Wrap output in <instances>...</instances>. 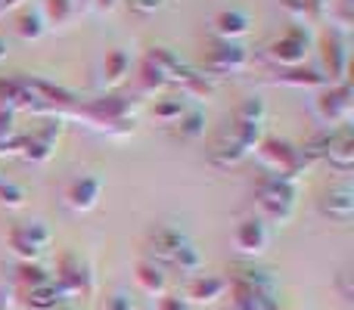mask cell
<instances>
[{
    "label": "cell",
    "mask_w": 354,
    "mask_h": 310,
    "mask_svg": "<svg viewBox=\"0 0 354 310\" xmlns=\"http://www.w3.org/2000/svg\"><path fill=\"white\" fill-rule=\"evenodd\" d=\"M255 199L261 214L258 217L274 220V224H286L295 211V199H299V186L295 180L280 174H261L255 183Z\"/></svg>",
    "instance_id": "obj_1"
},
{
    "label": "cell",
    "mask_w": 354,
    "mask_h": 310,
    "mask_svg": "<svg viewBox=\"0 0 354 310\" xmlns=\"http://www.w3.org/2000/svg\"><path fill=\"white\" fill-rule=\"evenodd\" d=\"M134 112H137V99L131 97H103L93 103L75 109V115H84L93 128L109 130V134H131L134 130Z\"/></svg>",
    "instance_id": "obj_2"
},
{
    "label": "cell",
    "mask_w": 354,
    "mask_h": 310,
    "mask_svg": "<svg viewBox=\"0 0 354 310\" xmlns=\"http://www.w3.org/2000/svg\"><path fill=\"white\" fill-rule=\"evenodd\" d=\"M255 153L261 155V162L270 168V174L289 177V180H295L308 164L305 158H301L299 146H292V143H286V140H277V137H264Z\"/></svg>",
    "instance_id": "obj_3"
},
{
    "label": "cell",
    "mask_w": 354,
    "mask_h": 310,
    "mask_svg": "<svg viewBox=\"0 0 354 310\" xmlns=\"http://www.w3.org/2000/svg\"><path fill=\"white\" fill-rule=\"evenodd\" d=\"M50 239H53V233H50V226L44 224V220L16 224V226H10V233H6L10 249L16 251L22 261H35L37 255H44V249L50 245Z\"/></svg>",
    "instance_id": "obj_4"
},
{
    "label": "cell",
    "mask_w": 354,
    "mask_h": 310,
    "mask_svg": "<svg viewBox=\"0 0 354 310\" xmlns=\"http://www.w3.org/2000/svg\"><path fill=\"white\" fill-rule=\"evenodd\" d=\"M308 47H311V31H308L305 25H295V28H289L283 37L268 43V59L277 62L280 68H295L305 62Z\"/></svg>",
    "instance_id": "obj_5"
},
{
    "label": "cell",
    "mask_w": 354,
    "mask_h": 310,
    "mask_svg": "<svg viewBox=\"0 0 354 310\" xmlns=\"http://www.w3.org/2000/svg\"><path fill=\"white\" fill-rule=\"evenodd\" d=\"M245 62H249V53H245L243 43L214 41L212 50L205 53V68H202V72L212 75V78H218V75H236L245 68Z\"/></svg>",
    "instance_id": "obj_6"
},
{
    "label": "cell",
    "mask_w": 354,
    "mask_h": 310,
    "mask_svg": "<svg viewBox=\"0 0 354 310\" xmlns=\"http://www.w3.org/2000/svg\"><path fill=\"white\" fill-rule=\"evenodd\" d=\"M56 286L68 295H91L93 292V273L75 251H66L56 267Z\"/></svg>",
    "instance_id": "obj_7"
},
{
    "label": "cell",
    "mask_w": 354,
    "mask_h": 310,
    "mask_svg": "<svg viewBox=\"0 0 354 310\" xmlns=\"http://www.w3.org/2000/svg\"><path fill=\"white\" fill-rule=\"evenodd\" d=\"M233 242H236V249L243 251V255H249V258L264 255V251L270 249V226H268V220H264V217L239 220L236 233H233Z\"/></svg>",
    "instance_id": "obj_8"
},
{
    "label": "cell",
    "mask_w": 354,
    "mask_h": 310,
    "mask_svg": "<svg viewBox=\"0 0 354 310\" xmlns=\"http://www.w3.org/2000/svg\"><path fill=\"white\" fill-rule=\"evenodd\" d=\"M187 233L177 230L171 224H159L153 233H149V261L156 264H174L177 251L187 245Z\"/></svg>",
    "instance_id": "obj_9"
},
{
    "label": "cell",
    "mask_w": 354,
    "mask_h": 310,
    "mask_svg": "<svg viewBox=\"0 0 354 310\" xmlns=\"http://www.w3.org/2000/svg\"><path fill=\"white\" fill-rule=\"evenodd\" d=\"M59 130H62L59 122H50V124H44L37 134L22 137V143H19V153H22L25 162H35V164L50 162V158H53V153H56V140H59Z\"/></svg>",
    "instance_id": "obj_10"
},
{
    "label": "cell",
    "mask_w": 354,
    "mask_h": 310,
    "mask_svg": "<svg viewBox=\"0 0 354 310\" xmlns=\"http://www.w3.org/2000/svg\"><path fill=\"white\" fill-rule=\"evenodd\" d=\"M317 112L326 124H345L351 118V87L326 84V90L317 99Z\"/></svg>",
    "instance_id": "obj_11"
},
{
    "label": "cell",
    "mask_w": 354,
    "mask_h": 310,
    "mask_svg": "<svg viewBox=\"0 0 354 310\" xmlns=\"http://www.w3.org/2000/svg\"><path fill=\"white\" fill-rule=\"evenodd\" d=\"M224 295H227V280L224 276H212V273H196L183 286V301L187 304H214Z\"/></svg>",
    "instance_id": "obj_12"
},
{
    "label": "cell",
    "mask_w": 354,
    "mask_h": 310,
    "mask_svg": "<svg viewBox=\"0 0 354 310\" xmlns=\"http://www.w3.org/2000/svg\"><path fill=\"white\" fill-rule=\"evenodd\" d=\"M100 193H103V177H93V174H81L78 180H72V186L66 189V205L72 211H91L97 208Z\"/></svg>",
    "instance_id": "obj_13"
},
{
    "label": "cell",
    "mask_w": 354,
    "mask_h": 310,
    "mask_svg": "<svg viewBox=\"0 0 354 310\" xmlns=\"http://www.w3.org/2000/svg\"><path fill=\"white\" fill-rule=\"evenodd\" d=\"M320 211H324L330 220L348 224L351 214H354V193H351L348 183H339V186H333L330 193H324V199H320Z\"/></svg>",
    "instance_id": "obj_14"
},
{
    "label": "cell",
    "mask_w": 354,
    "mask_h": 310,
    "mask_svg": "<svg viewBox=\"0 0 354 310\" xmlns=\"http://www.w3.org/2000/svg\"><path fill=\"white\" fill-rule=\"evenodd\" d=\"M324 62H326V78H345V72H348V47H345L342 35H336V31H330V35L324 37Z\"/></svg>",
    "instance_id": "obj_15"
},
{
    "label": "cell",
    "mask_w": 354,
    "mask_h": 310,
    "mask_svg": "<svg viewBox=\"0 0 354 310\" xmlns=\"http://www.w3.org/2000/svg\"><path fill=\"white\" fill-rule=\"evenodd\" d=\"M249 16L245 12H239V10H224V12H218L214 16V22H212V28H214V35H218V41H239L243 35H249Z\"/></svg>",
    "instance_id": "obj_16"
},
{
    "label": "cell",
    "mask_w": 354,
    "mask_h": 310,
    "mask_svg": "<svg viewBox=\"0 0 354 310\" xmlns=\"http://www.w3.org/2000/svg\"><path fill=\"white\" fill-rule=\"evenodd\" d=\"M230 282H243V286L255 289V292L277 295V276L270 273V270L255 267V264H239V267H233V280Z\"/></svg>",
    "instance_id": "obj_17"
},
{
    "label": "cell",
    "mask_w": 354,
    "mask_h": 310,
    "mask_svg": "<svg viewBox=\"0 0 354 310\" xmlns=\"http://www.w3.org/2000/svg\"><path fill=\"white\" fill-rule=\"evenodd\" d=\"M326 162H330L336 171H351V164H354V137H351L348 124L336 130V137H333V143H330V153H326Z\"/></svg>",
    "instance_id": "obj_18"
},
{
    "label": "cell",
    "mask_w": 354,
    "mask_h": 310,
    "mask_svg": "<svg viewBox=\"0 0 354 310\" xmlns=\"http://www.w3.org/2000/svg\"><path fill=\"white\" fill-rule=\"evenodd\" d=\"M134 280H137V286H140L147 295H165V289H168V273L162 270V264L149 261V258L137 264Z\"/></svg>",
    "instance_id": "obj_19"
},
{
    "label": "cell",
    "mask_w": 354,
    "mask_h": 310,
    "mask_svg": "<svg viewBox=\"0 0 354 310\" xmlns=\"http://www.w3.org/2000/svg\"><path fill=\"white\" fill-rule=\"evenodd\" d=\"M22 301L31 310H56V304H62V301H66V292H62V289L50 280V282H44V286L22 292Z\"/></svg>",
    "instance_id": "obj_20"
},
{
    "label": "cell",
    "mask_w": 354,
    "mask_h": 310,
    "mask_svg": "<svg viewBox=\"0 0 354 310\" xmlns=\"http://www.w3.org/2000/svg\"><path fill=\"white\" fill-rule=\"evenodd\" d=\"M277 84H289V87H326L330 84V78L320 72H314V68H283V72H277Z\"/></svg>",
    "instance_id": "obj_21"
},
{
    "label": "cell",
    "mask_w": 354,
    "mask_h": 310,
    "mask_svg": "<svg viewBox=\"0 0 354 310\" xmlns=\"http://www.w3.org/2000/svg\"><path fill=\"white\" fill-rule=\"evenodd\" d=\"M245 155L249 153L239 146V140L230 134V130H224V137L218 140V146L212 149V162L218 164V168H233V164H239Z\"/></svg>",
    "instance_id": "obj_22"
},
{
    "label": "cell",
    "mask_w": 354,
    "mask_h": 310,
    "mask_svg": "<svg viewBox=\"0 0 354 310\" xmlns=\"http://www.w3.org/2000/svg\"><path fill=\"white\" fill-rule=\"evenodd\" d=\"M131 72V56L124 50H109L106 53V62H103V78H106V87H118Z\"/></svg>",
    "instance_id": "obj_23"
},
{
    "label": "cell",
    "mask_w": 354,
    "mask_h": 310,
    "mask_svg": "<svg viewBox=\"0 0 354 310\" xmlns=\"http://www.w3.org/2000/svg\"><path fill=\"white\" fill-rule=\"evenodd\" d=\"M44 282H50V273H47L44 267H37L35 261H19V264H16V273H12V286H16L19 292L37 289V286H44Z\"/></svg>",
    "instance_id": "obj_24"
},
{
    "label": "cell",
    "mask_w": 354,
    "mask_h": 310,
    "mask_svg": "<svg viewBox=\"0 0 354 310\" xmlns=\"http://www.w3.org/2000/svg\"><path fill=\"white\" fill-rule=\"evenodd\" d=\"M202 134H205V112L196 109V106H189L187 115L174 124V137L183 140V143H193V140H199Z\"/></svg>",
    "instance_id": "obj_25"
},
{
    "label": "cell",
    "mask_w": 354,
    "mask_h": 310,
    "mask_svg": "<svg viewBox=\"0 0 354 310\" xmlns=\"http://www.w3.org/2000/svg\"><path fill=\"white\" fill-rule=\"evenodd\" d=\"M187 109H189V103L183 97H162V99H156L153 115H156V122H162V124H177L187 115Z\"/></svg>",
    "instance_id": "obj_26"
},
{
    "label": "cell",
    "mask_w": 354,
    "mask_h": 310,
    "mask_svg": "<svg viewBox=\"0 0 354 310\" xmlns=\"http://www.w3.org/2000/svg\"><path fill=\"white\" fill-rule=\"evenodd\" d=\"M44 31H47V19H44L41 10L19 12V19H16V35L19 37H25V41H37V37H44Z\"/></svg>",
    "instance_id": "obj_27"
},
{
    "label": "cell",
    "mask_w": 354,
    "mask_h": 310,
    "mask_svg": "<svg viewBox=\"0 0 354 310\" xmlns=\"http://www.w3.org/2000/svg\"><path fill=\"white\" fill-rule=\"evenodd\" d=\"M264 115H268V109H264V99L245 97L243 103L236 106V112H233V122H239V124H264Z\"/></svg>",
    "instance_id": "obj_28"
},
{
    "label": "cell",
    "mask_w": 354,
    "mask_h": 310,
    "mask_svg": "<svg viewBox=\"0 0 354 310\" xmlns=\"http://www.w3.org/2000/svg\"><path fill=\"white\" fill-rule=\"evenodd\" d=\"M19 143H22V134H16V128H12V115L0 112V155L19 153Z\"/></svg>",
    "instance_id": "obj_29"
},
{
    "label": "cell",
    "mask_w": 354,
    "mask_h": 310,
    "mask_svg": "<svg viewBox=\"0 0 354 310\" xmlns=\"http://www.w3.org/2000/svg\"><path fill=\"white\" fill-rule=\"evenodd\" d=\"M171 267H177L180 273H193V276H196V273L202 270V255H199V249H196L193 242H187L180 251H177V258H174Z\"/></svg>",
    "instance_id": "obj_30"
},
{
    "label": "cell",
    "mask_w": 354,
    "mask_h": 310,
    "mask_svg": "<svg viewBox=\"0 0 354 310\" xmlns=\"http://www.w3.org/2000/svg\"><path fill=\"white\" fill-rule=\"evenodd\" d=\"M168 87V78L159 72V68H153L149 62H143L140 68V90L143 93H156V90H165Z\"/></svg>",
    "instance_id": "obj_31"
},
{
    "label": "cell",
    "mask_w": 354,
    "mask_h": 310,
    "mask_svg": "<svg viewBox=\"0 0 354 310\" xmlns=\"http://www.w3.org/2000/svg\"><path fill=\"white\" fill-rule=\"evenodd\" d=\"M75 12V0H47V16L50 25H66Z\"/></svg>",
    "instance_id": "obj_32"
},
{
    "label": "cell",
    "mask_w": 354,
    "mask_h": 310,
    "mask_svg": "<svg viewBox=\"0 0 354 310\" xmlns=\"http://www.w3.org/2000/svg\"><path fill=\"white\" fill-rule=\"evenodd\" d=\"M103 310H137L134 307V295L124 292V289H115L112 295H106Z\"/></svg>",
    "instance_id": "obj_33"
},
{
    "label": "cell",
    "mask_w": 354,
    "mask_h": 310,
    "mask_svg": "<svg viewBox=\"0 0 354 310\" xmlns=\"http://www.w3.org/2000/svg\"><path fill=\"white\" fill-rule=\"evenodd\" d=\"M0 202L6 208H19L25 202V189L16 186V183H0Z\"/></svg>",
    "instance_id": "obj_34"
},
{
    "label": "cell",
    "mask_w": 354,
    "mask_h": 310,
    "mask_svg": "<svg viewBox=\"0 0 354 310\" xmlns=\"http://www.w3.org/2000/svg\"><path fill=\"white\" fill-rule=\"evenodd\" d=\"M128 6L137 16H156V12L165 6V0H128Z\"/></svg>",
    "instance_id": "obj_35"
},
{
    "label": "cell",
    "mask_w": 354,
    "mask_h": 310,
    "mask_svg": "<svg viewBox=\"0 0 354 310\" xmlns=\"http://www.w3.org/2000/svg\"><path fill=\"white\" fill-rule=\"evenodd\" d=\"M156 310H189V304L180 298V295H162Z\"/></svg>",
    "instance_id": "obj_36"
},
{
    "label": "cell",
    "mask_w": 354,
    "mask_h": 310,
    "mask_svg": "<svg viewBox=\"0 0 354 310\" xmlns=\"http://www.w3.org/2000/svg\"><path fill=\"white\" fill-rule=\"evenodd\" d=\"M339 289H342V298H351V289H348V270H342V273H339Z\"/></svg>",
    "instance_id": "obj_37"
},
{
    "label": "cell",
    "mask_w": 354,
    "mask_h": 310,
    "mask_svg": "<svg viewBox=\"0 0 354 310\" xmlns=\"http://www.w3.org/2000/svg\"><path fill=\"white\" fill-rule=\"evenodd\" d=\"M12 292H10V289H0V310H10L12 307Z\"/></svg>",
    "instance_id": "obj_38"
},
{
    "label": "cell",
    "mask_w": 354,
    "mask_h": 310,
    "mask_svg": "<svg viewBox=\"0 0 354 310\" xmlns=\"http://www.w3.org/2000/svg\"><path fill=\"white\" fill-rule=\"evenodd\" d=\"M6 56H10V41H6V37H0V62H3Z\"/></svg>",
    "instance_id": "obj_39"
},
{
    "label": "cell",
    "mask_w": 354,
    "mask_h": 310,
    "mask_svg": "<svg viewBox=\"0 0 354 310\" xmlns=\"http://www.w3.org/2000/svg\"><path fill=\"white\" fill-rule=\"evenodd\" d=\"M97 6H100V10H112V6H115V0H97Z\"/></svg>",
    "instance_id": "obj_40"
},
{
    "label": "cell",
    "mask_w": 354,
    "mask_h": 310,
    "mask_svg": "<svg viewBox=\"0 0 354 310\" xmlns=\"http://www.w3.org/2000/svg\"><path fill=\"white\" fill-rule=\"evenodd\" d=\"M16 3H22V0H0V6H3V12L10 10V6H16Z\"/></svg>",
    "instance_id": "obj_41"
},
{
    "label": "cell",
    "mask_w": 354,
    "mask_h": 310,
    "mask_svg": "<svg viewBox=\"0 0 354 310\" xmlns=\"http://www.w3.org/2000/svg\"><path fill=\"white\" fill-rule=\"evenodd\" d=\"M0 16H3V6H0Z\"/></svg>",
    "instance_id": "obj_42"
}]
</instances>
